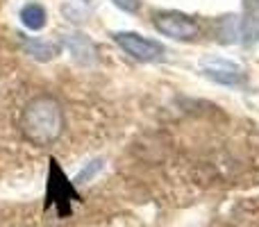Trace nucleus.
<instances>
[{
	"label": "nucleus",
	"mask_w": 259,
	"mask_h": 227,
	"mask_svg": "<svg viewBox=\"0 0 259 227\" xmlns=\"http://www.w3.org/2000/svg\"><path fill=\"white\" fill-rule=\"evenodd\" d=\"M23 134L34 146H50L64 132V112L62 105L50 96L34 98L23 112Z\"/></svg>",
	"instance_id": "nucleus-1"
},
{
	"label": "nucleus",
	"mask_w": 259,
	"mask_h": 227,
	"mask_svg": "<svg viewBox=\"0 0 259 227\" xmlns=\"http://www.w3.org/2000/svg\"><path fill=\"white\" fill-rule=\"evenodd\" d=\"M80 200L73 182H68V177L62 173L59 164L55 159H50V175H48V191H46V209L57 207L59 216L71 214V202Z\"/></svg>",
	"instance_id": "nucleus-2"
},
{
	"label": "nucleus",
	"mask_w": 259,
	"mask_h": 227,
	"mask_svg": "<svg viewBox=\"0 0 259 227\" xmlns=\"http://www.w3.org/2000/svg\"><path fill=\"white\" fill-rule=\"evenodd\" d=\"M152 25L157 27V32H161L164 36H170L175 41H191L198 36L200 27L191 16L180 12H159L152 16Z\"/></svg>",
	"instance_id": "nucleus-3"
},
{
	"label": "nucleus",
	"mask_w": 259,
	"mask_h": 227,
	"mask_svg": "<svg viewBox=\"0 0 259 227\" xmlns=\"http://www.w3.org/2000/svg\"><path fill=\"white\" fill-rule=\"evenodd\" d=\"M114 41L137 62H157V59L164 57V46L159 41L146 39L143 34H137V32H116Z\"/></svg>",
	"instance_id": "nucleus-4"
},
{
	"label": "nucleus",
	"mask_w": 259,
	"mask_h": 227,
	"mask_svg": "<svg viewBox=\"0 0 259 227\" xmlns=\"http://www.w3.org/2000/svg\"><path fill=\"white\" fill-rule=\"evenodd\" d=\"M200 68L209 80L219 82V84H225V86H237L243 82L246 73L239 64L230 62V59H223V57H205L200 62Z\"/></svg>",
	"instance_id": "nucleus-5"
},
{
	"label": "nucleus",
	"mask_w": 259,
	"mask_h": 227,
	"mask_svg": "<svg viewBox=\"0 0 259 227\" xmlns=\"http://www.w3.org/2000/svg\"><path fill=\"white\" fill-rule=\"evenodd\" d=\"M64 46L82 64L96 62V46L87 34H64Z\"/></svg>",
	"instance_id": "nucleus-6"
},
{
	"label": "nucleus",
	"mask_w": 259,
	"mask_h": 227,
	"mask_svg": "<svg viewBox=\"0 0 259 227\" xmlns=\"http://www.w3.org/2000/svg\"><path fill=\"white\" fill-rule=\"evenodd\" d=\"M48 21V12H46L44 5L39 3H27L25 7L21 9V23L27 27V30H41Z\"/></svg>",
	"instance_id": "nucleus-7"
},
{
	"label": "nucleus",
	"mask_w": 259,
	"mask_h": 227,
	"mask_svg": "<svg viewBox=\"0 0 259 227\" xmlns=\"http://www.w3.org/2000/svg\"><path fill=\"white\" fill-rule=\"evenodd\" d=\"M243 39H259V0H246V18H243Z\"/></svg>",
	"instance_id": "nucleus-8"
},
{
	"label": "nucleus",
	"mask_w": 259,
	"mask_h": 227,
	"mask_svg": "<svg viewBox=\"0 0 259 227\" xmlns=\"http://www.w3.org/2000/svg\"><path fill=\"white\" fill-rule=\"evenodd\" d=\"M23 48H25L27 55H32L39 62H48V59H53L59 53V46L50 43V41H39V39H25Z\"/></svg>",
	"instance_id": "nucleus-9"
},
{
	"label": "nucleus",
	"mask_w": 259,
	"mask_h": 227,
	"mask_svg": "<svg viewBox=\"0 0 259 227\" xmlns=\"http://www.w3.org/2000/svg\"><path fill=\"white\" fill-rule=\"evenodd\" d=\"M103 166H105L103 159H91L89 164H87L84 168L77 173V177H75V182H73V184H87V182H91V179H94L96 175L103 170Z\"/></svg>",
	"instance_id": "nucleus-10"
},
{
	"label": "nucleus",
	"mask_w": 259,
	"mask_h": 227,
	"mask_svg": "<svg viewBox=\"0 0 259 227\" xmlns=\"http://www.w3.org/2000/svg\"><path fill=\"white\" fill-rule=\"evenodd\" d=\"M112 3L116 5L118 9L130 12V14H134V12H139V9H141V0H112Z\"/></svg>",
	"instance_id": "nucleus-11"
},
{
	"label": "nucleus",
	"mask_w": 259,
	"mask_h": 227,
	"mask_svg": "<svg viewBox=\"0 0 259 227\" xmlns=\"http://www.w3.org/2000/svg\"><path fill=\"white\" fill-rule=\"evenodd\" d=\"M82 3H94V0H82Z\"/></svg>",
	"instance_id": "nucleus-12"
}]
</instances>
